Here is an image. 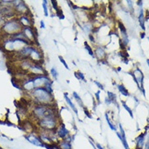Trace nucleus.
I'll list each match as a JSON object with an SVG mask.
<instances>
[{"label": "nucleus", "mask_w": 149, "mask_h": 149, "mask_svg": "<svg viewBox=\"0 0 149 149\" xmlns=\"http://www.w3.org/2000/svg\"><path fill=\"white\" fill-rule=\"evenodd\" d=\"M112 102H111V100L108 97H106V104H107V105H110V104H111Z\"/></svg>", "instance_id": "nucleus-39"}, {"label": "nucleus", "mask_w": 149, "mask_h": 149, "mask_svg": "<svg viewBox=\"0 0 149 149\" xmlns=\"http://www.w3.org/2000/svg\"><path fill=\"white\" fill-rule=\"evenodd\" d=\"M69 130H68L67 128H66V126H65V125L64 124H61L59 125V127H58L57 130H56V134L58 135V137L60 138V139H65L67 137L68 135H69Z\"/></svg>", "instance_id": "nucleus-7"}, {"label": "nucleus", "mask_w": 149, "mask_h": 149, "mask_svg": "<svg viewBox=\"0 0 149 149\" xmlns=\"http://www.w3.org/2000/svg\"><path fill=\"white\" fill-rule=\"evenodd\" d=\"M23 88L26 90H35V86H34L33 78L31 80H28L27 82H25L23 85Z\"/></svg>", "instance_id": "nucleus-11"}, {"label": "nucleus", "mask_w": 149, "mask_h": 149, "mask_svg": "<svg viewBox=\"0 0 149 149\" xmlns=\"http://www.w3.org/2000/svg\"><path fill=\"white\" fill-rule=\"evenodd\" d=\"M34 98L42 105H50L53 103V94L49 93L45 88H36L33 92Z\"/></svg>", "instance_id": "nucleus-1"}, {"label": "nucleus", "mask_w": 149, "mask_h": 149, "mask_svg": "<svg viewBox=\"0 0 149 149\" xmlns=\"http://www.w3.org/2000/svg\"><path fill=\"white\" fill-rule=\"evenodd\" d=\"M95 95H96V100H97V104L99 105V104H100V91L98 90V91L96 92V94H95Z\"/></svg>", "instance_id": "nucleus-36"}, {"label": "nucleus", "mask_w": 149, "mask_h": 149, "mask_svg": "<svg viewBox=\"0 0 149 149\" xmlns=\"http://www.w3.org/2000/svg\"><path fill=\"white\" fill-rule=\"evenodd\" d=\"M26 10H27V7H26V6H25V4H24L23 2L19 3V4L16 6V11H18L23 12V11Z\"/></svg>", "instance_id": "nucleus-20"}, {"label": "nucleus", "mask_w": 149, "mask_h": 149, "mask_svg": "<svg viewBox=\"0 0 149 149\" xmlns=\"http://www.w3.org/2000/svg\"><path fill=\"white\" fill-rule=\"evenodd\" d=\"M64 97H65V99H66V101H67V105L71 107V109L75 112V113H76V116H78V110H77V109L76 108V106L74 105V104H73L72 102H71V100L68 98L67 96V93H64Z\"/></svg>", "instance_id": "nucleus-14"}, {"label": "nucleus", "mask_w": 149, "mask_h": 149, "mask_svg": "<svg viewBox=\"0 0 149 149\" xmlns=\"http://www.w3.org/2000/svg\"><path fill=\"white\" fill-rule=\"evenodd\" d=\"M118 25H119V28H120L121 33H122V34H126V29L124 25H123L121 21L118 22Z\"/></svg>", "instance_id": "nucleus-28"}, {"label": "nucleus", "mask_w": 149, "mask_h": 149, "mask_svg": "<svg viewBox=\"0 0 149 149\" xmlns=\"http://www.w3.org/2000/svg\"><path fill=\"white\" fill-rule=\"evenodd\" d=\"M23 34L26 37V38L29 40V42H33L36 41V36L34 34L33 31L31 29V27H25L23 30Z\"/></svg>", "instance_id": "nucleus-8"}, {"label": "nucleus", "mask_w": 149, "mask_h": 149, "mask_svg": "<svg viewBox=\"0 0 149 149\" xmlns=\"http://www.w3.org/2000/svg\"><path fill=\"white\" fill-rule=\"evenodd\" d=\"M26 139L29 141V143H31V144H33L35 146H37V147H45V145L41 143L40 138L37 137V136H36V135H34V134H29L26 136Z\"/></svg>", "instance_id": "nucleus-6"}, {"label": "nucleus", "mask_w": 149, "mask_h": 149, "mask_svg": "<svg viewBox=\"0 0 149 149\" xmlns=\"http://www.w3.org/2000/svg\"><path fill=\"white\" fill-rule=\"evenodd\" d=\"M106 121H107V123H108V125H109V126L110 127V129H112V130L116 131V130H117V128H116L114 125H113L110 122V118H109V116H108V113H106Z\"/></svg>", "instance_id": "nucleus-23"}, {"label": "nucleus", "mask_w": 149, "mask_h": 149, "mask_svg": "<svg viewBox=\"0 0 149 149\" xmlns=\"http://www.w3.org/2000/svg\"><path fill=\"white\" fill-rule=\"evenodd\" d=\"M84 47H85V49L88 51V54L91 55L92 57H94V53H93V51H92V50L91 47L88 44V42H84Z\"/></svg>", "instance_id": "nucleus-24"}, {"label": "nucleus", "mask_w": 149, "mask_h": 149, "mask_svg": "<svg viewBox=\"0 0 149 149\" xmlns=\"http://www.w3.org/2000/svg\"><path fill=\"white\" fill-rule=\"evenodd\" d=\"M56 15L58 16V17H59L61 20H63V19L65 18V17H64V16H63V11H62V10H60V9H59L58 11H56Z\"/></svg>", "instance_id": "nucleus-32"}, {"label": "nucleus", "mask_w": 149, "mask_h": 149, "mask_svg": "<svg viewBox=\"0 0 149 149\" xmlns=\"http://www.w3.org/2000/svg\"><path fill=\"white\" fill-rule=\"evenodd\" d=\"M94 83H95V84H96V86H98V88H100L101 90H105V89H104V86H102V84H101V83H100L99 82H97V81H94Z\"/></svg>", "instance_id": "nucleus-35"}, {"label": "nucleus", "mask_w": 149, "mask_h": 149, "mask_svg": "<svg viewBox=\"0 0 149 149\" xmlns=\"http://www.w3.org/2000/svg\"><path fill=\"white\" fill-rule=\"evenodd\" d=\"M88 38H89V39L91 40L92 42H95L96 41H95V38H94V35H92V34H89L88 35Z\"/></svg>", "instance_id": "nucleus-37"}, {"label": "nucleus", "mask_w": 149, "mask_h": 149, "mask_svg": "<svg viewBox=\"0 0 149 149\" xmlns=\"http://www.w3.org/2000/svg\"><path fill=\"white\" fill-rule=\"evenodd\" d=\"M144 37V34H141V38H143Z\"/></svg>", "instance_id": "nucleus-43"}, {"label": "nucleus", "mask_w": 149, "mask_h": 149, "mask_svg": "<svg viewBox=\"0 0 149 149\" xmlns=\"http://www.w3.org/2000/svg\"><path fill=\"white\" fill-rule=\"evenodd\" d=\"M122 105H123V107H124V109H125L128 113H129V114H130V116L133 118V113H132V111H131V109H130V108L127 106V105H126V103L124 102V101H122Z\"/></svg>", "instance_id": "nucleus-25"}, {"label": "nucleus", "mask_w": 149, "mask_h": 149, "mask_svg": "<svg viewBox=\"0 0 149 149\" xmlns=\"http://www.w3.org/2000/svg\"><path fill=\"white\" fill-rule=\"evenodd\" d=\"M83 109H84V113H85V115H86L87 117H88V118L92 119V115L90 114V113L88 112V110L87 109V108H85V107H84V108H83Z\"/></svg>", "instance_id": "nucleus-33"}, {"label": "nucleus", "mask_w": 149, "mask_h": 149, "mask_svg": "<svg viewBox=\"0 0 149 149\" xmlns=\"http://www.w3.org/2000/svg\"><path fill=\"white\" fill-rule=\"evenodd\" d=\"M45 89L47 91H48L49 93H50V94H53V88H52V82H50V83H48V84L45 85V86L44 87Z\"/></svg>", "instance_id": "nucleus-26"}, {"label": "nucleus", "mask_w": 149, "mask_h": 149, "mask_svg": "<svg viewBox=\"0 0 149 149\" xmlns=\"http://www.w3.org/2000/svg\"><path fill=\"white\" fill-rule=\"evenodd\" d=\"M30 58L33 60L34 62H36V61H40V60H41V53L39 52L37 50L33 48L32 53H31V55H30Z\"/></svg>", "instance_id": "nucleus-10"}, {"label": "nucleus", "mask_w": 149, "mask_h": 149, "mask_svg": "<svg viewBox=\"0 0 149 149\" xmlns=\"http://www.w3.org/2000/svg\"><path fill=\"white\" fill-rule=\"evenodd\" d=\"M139 20H140V24L142 27V29L144 30H145L144 27V11H143V9L141 8L140 10V16H139Z\"/></svg>", "instance_id": "nucleus-17"}, {"label": "nucleus", "mask_w": 149, "mask_h": 149, "mask_svg": "<svg viewBox=\"0 0 149 149\" xmlns=\"http://www.w3.org/2000/svg\"><path fill=\"white\" fill-rule=\"evenodd\" d=\"M132 77H133L135 82H136L137 86H138V87L140 88V90L143 91V93L144 94L145 91L144 89V74L141 72V70L139 69H136L134 71L133 74H132Z\"/></svg>", "instance_id": "nucleus-5"}, {"label": "nucleus", "mask_w": 149, "mask_h": 149, "mask_svg": "<svg viewBox=\"0 0 149 149\" xmlns=\"http://www.w3.org/2000/svg\"><path fill=\"white\" fill-rule=\"evenodd\" d=\"M127 3H128V5L130 6V10H131V11L133 10V6H132V2H131V1H127Z\"/></svg>", "instance_id": "nucleus-38"}, {"label": "nucleus", "mask_w": 149, "mask_h": 149, "mask_svg": "<svg viewBox=\"0 0 149 149\" xmlns=\"http://www.w3.org/2000/svg\"><path fill=\"white\" fill-rule=\"evenodd\" d=\"M77 73H78V76H79V78H80V80L81 79L82 81H84V82H86V81H85V78H84V75L81 72H77Z\"/></svg>", "instance_id": "nucleus-34"}, {"label": "nucleus", "mask_w": 149, "mask_h": 149, "mask_svg": "<svg viewBox=\"0 0 149 149\" xmlns=\"http://www.w3.org/2000/svg\"><path fill=\"white\" fill-rule=\"evenodd\" d=\"M42 7H43L44 9V13H45V16H48L49 13H48V7H47V4L46 3H42Z\"/></svg>", "instance_id": "nucleus-31"}, {"label": "nucleus", "mask_w": 149, "mask_h": 149, "mask_svg": "<svg viewBox=\"0 0 149 149\" xmlns=\"http://www.w3.org/2000/svg\"><path fill=\"white\" fill-rule=\"evenodd\" d=\"M51 3H52V5H53V9L56 11H58L59 10V8H58V3H57V1L52 0V1H51Z\"/></svg>", "instance_id": "nucleus-30"}, {"label": "nucleus", "mask_w": 149, "mask_h": 149, "mask_svg": "<svg viewBox=\"0 0 149 149\" xmlns=\"http://www.w3.org/2000/svg\"><path fill=\"white\" fill-rule=\"evenodd\" d=\"M39 126L41 129L45 130H53L57 128V120L55 117H44L38 120Z\"/></svg>", "instance_id": "nucleus-2"}, {"label": "nucleus", "mask_w": 149, "mask_h": 149, "mask_svg": "<svg viewBox=\"0 0 149 149\" xmlns=\"http://www.w3.org/2000/svg\"><path fill=\"white\" fill-rule=\"evenodd\" d=\"M41 27L42 29H45V23H44L43 20L41 21Z\"/></svg>", "instance_id": "nucleus-40"}, {"label": "nucleus", "mask_w": 149, "mask_h": 149, "mask_svg": "<svg viewBox=\"0 0 149 149\" xmlns=\"http://www.w3.org/2000/svg\"><path fill=\"white\" fill-rule=\"evenodd\" d=\"M107 94H108V98L110 99L111 102L112 103H114V104H115L117 106H118V104H117V100H116V95L114 93H112L110 91H108L107 92Z\"/></svg>", "instance_id": "nucleus-21"}, {"label": "nucleus", "mask_w": 149, "mask_h": 149, "mask_svg": "<svg viewBox=\"0 0 149 149\" xmlns=\"http://www.w3.org/2000/svg\"><path fill=\"white\" fill-rule=\"evenodd\" d=\"M19 22H20V25H22L23 26H24V28L25 27H30V20L28 17H26V16H22L21 18H20V20H19Z\"/></svg>", "instance_id": "nucleus-16"}, {"label": "nucleus", "mask_w": 149, "mask_h": 149, "mask_svg": "<svg viewBox=\"0 0 149 149\" xmlns=\"http://www.w3.org/2000/svg\"><path fill=\"white\" fill-rule=\"evenodd\" d=\"M95 55L99 60H102L106 57V51L101 47H97L95 49Z\"/></svg>", "instance_id": "nucleus-9"}, {"label": "nucleus", "mask_w": 149, "mask_h": 149, "mask_svg": "<svg viewBox=\"0 0 149 149\" xmlns=\"http://www.w3.org/2000/svg\"><path fill=\"white\" fill-rule=\"evenodd\" d=\"M74 74H75V76H76V78H77V79H79V80H80V78H79V76H78V73H77V72H75V73H74Z\"/></svg>", "instance_id": "nucleus-42"}, {"label": "nucleus", "mask_w": 149, "mask_h": 149, "mask_svg": "<svg viewBox=\"0 0 149 149\" xmlns=\"http://www.w3.org/2000/svg\"><path fill=\"white\" fill-rule=\"evenodd\" d=\"M3 31L5 33L11 34H18L19 31L21 30V25L20 23L14 20H11L9 22L6 23L5 25L3 27Z\"/></svg>", "instance_id": "nucleus-3"}, {"label": "nucleus", "mask_w": 149, "mask_h": 149, "mask_svg": "<svg viewBox=\"0 0 149 149\" xmlns=\"http://www.w3.org/2000/svg\"><path fill=\"white\" fill-rule=\"evenodd\" d=\"M96 148H97L98 149H104L103 148H102V146H101L100 144H96Z\"/></svg>", "instance_id": "nucleus-41"}, {"label": "nucleus", "mask_w": 149, "mask_h": 149, "mask_svg": "<svg viewBox=\"0 0 149 149\" xmlns=\"http://www.w3.org/2000/svg\"><path fill=\"white\" fill-rule=\"evenodd\" d=\"M83 30H84L87 34H90V32L92 31V26L90 23H88V24H85V25H84V29Z\"/></svg>", "instance_id": "nucleus-22"}, {"label": "nucleus", "mask_w": 149, "mask_h": 149, "mask_svg": "<svg viewBox=\"0 0 149 149\" xmlns=\"http://www.w3.org/2000/svg\"><path fill=\"white\" fill-rule=\"evenodd\" d=\"M33 82L35 89H36V88H44L45 86V85L50 83L52 82L48 77H46L45 75H42V76L34 77Z\"/></svg>", "instance_id": "nucleus-4"}, {"label": "nucleus", "mask_w": 149, "mask_h": 149, "mask_svg": "<svg viewBox=\"0 0 149 149\" xmlns=\"http://www.w3.org/2000/svg\"><path fill=\"white\" fill-rule=\"evenodd\" d=\"M73 96H74L75 99L76 100L77 103L80 105V106H81V108H84V103H83V101H82L81 98L79 96V94H77L76 92H73Z\"/></svg>", "instance_id": "nucleus-19"}, {"label": "nucleus", "mask_w": 149, "mask_h": 149, "mask_svg": "<svg viewBox=\"0 0 149 149\" xmlns=\"http://www.w3.org/2000/svg\"><path fill=\"white\" fill-rule=\"evenodd\" d=\"M146 133L140 134L137 138V149H143L144 145V136Z\"/></svg>", "instance_id": "nucleus-13"}, {"label": "nucleus", "mask_w": 149, "mask_h": 149, "mask_svg": "<svg viewBox=\"0 0 149 149\" xmlns=\"http://www.w3.org/2000/svg\"><path fill=\"white\" fill-rule=\"evenodd\" d=\"M58 147L61 149H72L71 144L66 140H63L61 142H59L58 144Z\"/></svg>", "instance_id": "nucleus-15"}, {"label": "nucleus", "mask_w": 149, "mask_h": 149, "mask_svg": "<svg viewBox=\"0 0 149 149\" xmlns=\"http://www.w3.org/2000/svg\"><path fill=\"white\" fill-rule=\"evenodd\" d=\"M33 50V47H25L24 49L19 51V54L24 57H29Z\"/></svg>", "instance_id": "nucleus-12"}, {"label": "nucleus", "mask_w": 149, "mask_h": 149, "mask_svg": "<svg viewBox=\"0 0 149 149\" xmlns=\"http://www.w3.org/2000/svg\"><path fill=\"white\" fill-rule=\"evenodd\" d=\"M118 90L120 91L121 94H122L124 96H129V93H128L127 90L124 87L123 85H118Z\"/></svg>", "instance_id": "nucleus-18"}, {"label": "nucleus", "mask_w": 149, "mask_h": 149, "mask_svg": "<svg viewBox=\"0 0 149 149\" xmlns=\"http://www.w3.org/2000/svg\"><path fill=\"white\" fill-rule=\"evenodd\" d=\"M148 40H149V37H148Z\"/></svg>", "instance_id": "nucleus-45"}, {"label": "nucleus", "mask_w": 149, "mask_h": 149, "mask_svg": "<svg viewBox=\"0 0 149 149\" xmlns=\"http://www.w3.org/2000/svg\"><path fill=\"white\" fill-rule=\"evenodd\" d=\"M0 149H3V148H0Z\"/></svg>", "instance_id": "nucleus-44"}, {"label": "nucleus", "mask_w": 149, "mask_h": 149, "mask_svg": "<svg viewBox=\"0 0 149 149\" xmlns=\"http://www.w3.org/2000/svg\"><path fill=\"white\" fill-rule=\"evenodd\" d=\"M50 73L52 74V76H53V77L54 78H55V79H56V80L58 79V72H57V70H56V69H55V68H52V69H51V70H50Z\"/></svg>", "instance_id": "nucleus-27"}, {"label": "nucleus", "mask_w": 149, "mask_h": 149, "mask_svg": "<svg viewBox=\"0 0 149 149\" xmlns=\"http://www.w3.org/2000/svg\"><path fill=\"white\" fill-rule=\"evenodd\" d=\"M58 59H59V60H60V62H61V63H62V64H63V65L65 66V68H66L67 69H68V70L70 69L68 68L67 64L66 63V61L64 60V59H63V58L62 57V56H61V55H59V56H58Z\"/></svg>", "instance_id": "nucleus-29"}]
</instances>
